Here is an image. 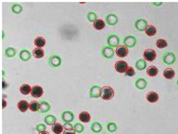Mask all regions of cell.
Segmentation results:
<instances>
[{
  "instance_id": "obj_47",
  "label": "cell",
  "mask_w": 178,
  "mask_h": 134,
  "mask_svg": "<svg viewBox=\"0 0 178 134\" xmlns=\"http://www.w3.org/2000/svg\"><path fill=\"white\" fill-rule=\"evenodd\" d=\"M4 36H5V35H4V32L2 31V39H4Z\"/></svg>"
},
{
  "instance_id": "obj_39",
  "label": "cell",
  "mask_w": 178,
  "mask_h": 134,
  "mask_svg": "<svg viewBox=\"0 0 178 134\" xmlns=\"http://www.w3.org/2000/svg\"><path fill=\"white\" fill-rule=\"evenodd\" d=\"M127 77H131V76H134L136 75V70H134V68L131 67V66H128V68H127V70L125 71L124 73Z\"/></svg>"
},
{
  "instance_id": "obj_1",
  "label": "cell",
  "mask_w": 178,
  "mask_h": 134,
  "mask_svg": "<svg viewBox=\"0 0 178 134\" xmlns=\"http://www.w3.org/2000/svg\"><path fill=\"white\" fill-rule=\"evenodd\" d=\"M115 96V90L109 85L102 86V92H101V97L104 101H110Z\"/></svg>"
},
{
  "instance_id": "obj_5",
  "label": "cell",
  "mask_w": 178,
  "mask_h": 134,
  "mask_svg": "<svg viewBox=\"0 0 178 134\" xmlns=\"http://www.w3.org/2000/svg\"><path fill=\"white\" fill-rule=\"evenodd\" d=\"M101 55L105 59H112L115 55V50L109 46H104L101 50Z\"/></svg>"
},
{
  "instance_id": "obj_18",
  "label": "cell",
  "mask_w": 178,
  "mask_h": 134,
  "mask_svg": "<svg viewBox=\"0 0 178 134\" xmlns=\"http://www.w3.org/2000/svg\"><path fill=\"white\" fill-rule=\"evenodd\" d=\"M17 109L21 112V113H25L28 110H30V103L25 100H20L17 103Z\"/></svg>"
},
{
  "instance_id": "obj_24",
  "label": "cell",
  "mask_w": 178,
  "mask_h": 134,
  "mask_svg": "<svg viewBox=\"0 0 178 134\" xmlns=\"http://www.w3.org/2000/svg\"><path fill=\"white\" fill-rule=\"evenodd\" d=\"M163 76L166 79H173V77L175 76V71L171 67H167L163 71Z\"/></svg>"
},
{
  "instance_id": "obj_42",
  "label": "cell",
  "mask_w": 178,
  "mask_h": 134,
  "mask_svg": "<svg viewBox=\"0 0 178 134\" xmlns=\"http://www.w3.org/2000/svg\"><path fill=\"white\" fill-rule=\"evenodd\" d=\"M8 83H7V82H5V80H4V79H2V89H7V88H8Z\"/></svg>"
},
{
  "instance_id": "obj_10",
  "label": "cell",
  "mask_w": 178,
  "mask_h": 134,
  "mask_svg": "<svg viewBox=\"0 0 178 134\" xmlns=\"http://www.w3.org/2000/svg\"><path fill=\"white\" fill-rule=\"evenodd\" d=\"M102 88L99 85H92L89 90V96L91 99H98L101 97Z\"/></svg>"
},
{
  "instance_id": "obj_45",
  "label": "cell",
  "mask_w": 178,
  "mask_h": 134,
  "mask_svg": "<svg viewBox=\"0 0 178 134\" xmlns=\"http://www.w3.org/2000/svg\"><path fill=\"white\" fill-rule=\"evenodd\" d=\"M5 107H6V101L2 100V109H4Z\"/></svg>"
},
{
  "instance_id": "obj_34",
  "label": "cell",
  "mask_w": 178,
  "mask_h": 134,
  "mask_svg": "<svg viewBox=\"0 0 178 134\" xmlns=\"http://www.w3.org/2000/svg\"><path fill=\"white\" fill-rule=\"evenodd\" d=\"M106 128H107V131L110 132V133H114L117 131V124L115 122H108L107 125H106Z\"/></svg>"
},
{
  "instance_id": "obj_27",
  "label": "cell",
  "mask_w": 178,
  "mask_h": 134,
  "mask_svg": "<svg viewBox=\"0 0 178 134\" xmlns=\"http://www.w3.org/2000/svg\"><path fill=\"white\" fill-rule=\"evenodd\" d=\"M51 130H52V132L55 133V134H62L63 133V130H64V127H63L62 124H60V123L56 122L55 124L52 125Z\"/></svg>"
},
{
  "instance_id": "obj_15",
  "label": "cell",
  "mask_w": 178,
  "mask_h": 134,
  "mask_svg": "<svg viewBox=\"0 0 178 134\" xmlns=\"http://www.w3.org/2000/svg\"><path fill=\"white\" fill-rule=\"evenodd\" d=\"M134 85H136V88L137 89L144 90V89H146L148 88V81H147L145 78L140 77V78L136 79V82H134Z\"/></svg>"
},
{
  "instance_id": "obj_46",
  "label": "cell",
  "mask_w": 178,
  "mask_h": 134,
  "mask_svg": "<svg viewBox=\"0 0 178 134\" xmlns=\"http://www.w3.org/2000/svg\"><path fill=\"white\" fill-rule=\"evenodd\" d=\"M38 134H50L48 131H43V132H39Z\"/></svg>"
},
{
  "instance_id": "obj_22",
  "label": "cell",
  "mask_w": 178,
  "mask_h": 134,
  "mask_svg": "<svg viewBox=\"0 0 178 134\" xmlns=\"http://www.w3.org/2000/svg\"><path fill=\"white\" fill-rule=\"evenodd\" d=\"M78 119L82 123H89L91 121V114L87 111H82L79 113Z\"/></svg>"
},
{
  "instance_id": "obj_41",
  "label": "cell",
  "mask_w": 178,
  "mask_h": 134,
  "mask_svg": "<svg viewBox=\"0 0 178 134\" xmlns=\"http://www.w3.org/2000/svg\"><path fill=\"white\" fill-rule=\"evenodd\" d=\"M63 127L65 131H73V126L70 123H64Z\"/></svg>"
},
{
  "instance_id": "obj_26",
  "label": "cell",
  "mask_w": 178,
  "mask_h": 134,
  "mask_svg": "<svg viewBox=\"0 0 178 134\" xmlns=\"http://www.w3.org/2000/svg\"><path fill=\"white\" fill-rule=\"evenodd\" d=\"M33 57H35L36 59H41L45 56V51L43 50V48H35L32 51Z\"/></svg>"
},
{
  "instance_id": "obj_23",
  "label": "cell",
  "mask_w": 178,
  "mask_h": 134,
  "mask_svg": "<svg viewBox=\"0 0 178 134\" xmlns=\"http://www.w3.org/2000/svg\"><path fill=\"white\" fill-rule=\"evenodd\" d=\"M147 74L149 75V76H151V77H155V76H157L158 73H159V69H158V67L157 66H154V65H151V66H148L147 67Z\"/></svg>"
},
{
  "instance_id": "obj_31",
  "label": "cell",
  "mask_w": 178,
  "mask_h": 134,
  "mask_svg": "<svg viewBox=\"0 0 178 134\" xmlns=\"http://www.w3.org/2000/svg\"><path fill=\"white\" fill-rule=\"evenodd\" d=\"M145 32H146V35L148 36V37H154V36L157 34V28H156L155 26H151V24H149V27L146 28Z\"/></svg>"
},
{
  "instance_id": "obj_16",
  "label": "cell",
  "mask_w": 178,
  "mask_h": 134,
  "mask_svg": "<svg viewBox=\"0 0 178 134\" xmlns=\"http://www.w3.org/2000/svg\"><path fill=\"white\" fill-rule=\"evenodd\" d=\"M146 99H147V101H148L149 103L155 104V103H157L158 101H159V95L156 92H154V90H151V92H149L147 93Z\"/></svg>"
},
{
  "instance_id": "obj_20",
  "label": "cell",
  "mask_w": 178,
  "mask_h": 134,
  "mask_svg": "<svg viewBox=\"0 0 178 134\" xmlns=\"http://www.w3.org/2000/svg\"><path fill=\"white\" fill-rule=\"evenodd\" d=\"M91 130H92L93 133L95 134H99L101 133L102 131H103V126H102V124L100 122H93L92 125H91Z\"/></svg>"
},
{
  "instance_id": "obj_36",
  "label": "cell",
  "mask_w": 178,
  "mask_h": 134,
  "mask_svg": "<svg viewBox=\"0 0 178 134\" xmlns=\"http://www.w3.org/2000/svg\"><path fill=\"white\" fill-rule=\"evenodd\" d=\"M30 111L31 112H39L40 111V103L37 101H32L30 103Z\"/></svg>"
},
{
  "instance_id": "obj_32",
  "label": "cell",
  "mask_w": 178,
  "mask_h": 134,
  "mask_svg": "<svg viewBox=\"0 0 178 134\" xmlns=\"http://www.w3.org/2000/svg\"><path fill=\"white\" fill-rule=\"evenodd\" d=\"M93 27L97 31H101L105 28V21L101 19H98L95 23H93Z\"/></svg>"
},
{
  "instance_id": "obj_6",
  "label": "cell",
  "mask_w": 178,
  "mask_h": 134,
  "mask_svg": "<svg viewBox=\"0 0 178 134\" xmlns=\"http://www.w3.org/2000/svg\"><path fill=\"white\" fill-rule=\"evenodd\" d=\"M143 56H144V59L146 61H150V62H153V61L156 60L157 58V52L155 51L154 49H146L143 53Z\"/></svg>"
},
{
  "instance_id": "obj_3",
  "label": "cell",
  "mask_w": 178,
  "mask_h": 134,
  "mask_svg": "<svg viewBox=\"0 0 178 134\" xmlns=\"http://www.w3.org/2000/svg\"><path fill=\"white\" fill-rule=\"evenodd\" d=\"M107 46L111 47V48H117L120 45V38L115 34H110L107 37Z\"/></svg>"
},
{
  "instance_id": "obj_25",
  "label": "cell",
  "mask_w": 178,
  "mask_h": 134,
  "mask_svg": "<svg viewBox=\"0 0 178 134\" xmlns=\"http://www.w3.org/2000/svg\"><path fill=\"white\" fill-rule=\"evenodd\" d=\"M34 44L36 46V48H43V47L46 45V40L44 37H42V36H38V37H36L34 40Z\"/></svg>"
},
{
  "instance_id": "obj_11",
  "label": "cell",
  "mask_w": 178,
  "mask_h": 134,
  "mask_svg": "<svg viewBox=\"0 0 178 134\" xmlns=\"http://www.w3.org/2000/svg\"><path fill=\"white\" fill-rule=\"evenodd\" d=\"M128 48L125 47L124 45H119L117 48L115 49V55L118 56L119 58H124L128 55Z\"/></svg>"
},
{
  "instance_id": "obj_33",
  "label": "cell",
  "mask_w": 178,
  "mask_h": 134,
  "mask_svg": "<svg viewBox=\"0 0 178 134\" xmlns=\"http://www.w3.org/2000/svg\"><path fill=\"white\" fill-rule=\"evenodd\" d=\"M16 50L14 49L13 47H8L4 51V56L7 58H12L16 56Z\"/></svg>"
},
{
  "instance_id": "obj_12",
  "label": "cell",
  "mask_w": 178,
  "mask_h": 134,
  "mask_svg": "<svg viewBox=\"0 0 178 134\" xmlns=\"http://www.w3.org/2000/svg\"><path fill=\"white\" fill-rule=\"evenodd\" d=\"M61 119L64 123H71L74 120V114L71 111L66 110L63 113H61Z\"/></svg>"
},
{
  "instance_id": "obj_28",
  "label": "cell",
  "mask_w": 178,
  "mask_h": 134,
  "mask_svg": "<svg viewBox=\"0 0 178 134\" xmlns=\"http://www.w3.org/2000/svg\"><path fill=\"white\" fill-rule=\"evenodd\" d=\"M44 122H45L46 125L52 126V125H54L57 122V120H56V117L54 115L48 114V115H46L45 117H44Z\"/></svg>"
},
{
  "instance_id": "obj_40",
  "label": "cell",
  "mask_w": 178,
  "mask_h": 134,
  "mask_svg": "<svg viewBox=\"0 0 178 134\" xmlns=\"http://www.w3.org/2000/svg\"><path fill=\"white\" fill-rule=\"evenodd\" d=\"M47 126H46V124L44 123H40V124H38V125H36V130L38 131V133L39 132H43V131H47Z\"/></svg>"
},
{
  "instance_id": "obj_44",
  "label": "cell",
  "mask_w": 178,
  "mask_h": 134,
  "mask_svg": "<svg viewBox=\"0 0 178 134\" xmlns=\"http://www.w3.org/2000/svg\"><path fill=\"white\" fill-rule=\"evenodd\" d=\"M62 134H76L74 131H64Z\"/></svg>"
},
{
  "instance_id": "obj_7",
  "label": "cell",
  "mask_w": 178,
  "mask_h": 134,
  "mask_svg": "<svg viewBox=\"0 0 178 134\" xmlns=\"http://www.w3.org/2000/svg\"><path fill=\"white\" fill-rule=\"evenodd\" d=\"M127 68H128V64H127V62L124 60H119L115 62L114 69L116 72H118V73H125Z\"/></svg>"
},
{
  "instance_id": "obj_19",
  "label": "cell",
  "mask_w": 178,
  "mask_h": 134,
  "mask_svg": "<svg viewBox=\"0 0 178 134\" xmlns=\"http://www.w3.org/2000/svg\"><path fill=\"white\" fill-rule=\"evenodd\" d=\"M51 110V105L46 102V101H41L40 102V113L41 114H46Z\"/></svg>"
},
{
  "instance_id": "obj_14",
  "label": "cell",
  "mask_w": 178,
  "mask_h": 134,
  "mask_svg": "<svg viewBox=\"0 0 178 134\" xmlns=\"http://www.w3.org/2000/svg\"><path fill=\"white\" fill-rule=\"evenodd\" d=\"M33 56V54L29 51V50L27 49H23V50H20V52L19 53V57H20V59L21 61H24V62H27V61H29L32 58Z\"/></svg>"
},
{
  "instance_id": "obj_17",
  "label": "cell",
  "mask_w": 178,
  "mask_h": 134,
  "mask_svg": "<svg viewBox=\"0 0 178 134\" xmlns=\"http://www.w3.org/2000/svg\"><path fill=\"white\" fill-rule=\"evenodd\" d=\"M105 21H106V24H108V26H116L118 23V16L116 15V14H113V13H110L108 14V15L106 16V19H105Z\"/></svg>"
},
{
  "instance_id": "obj_30",
  "label": "cell",
  "mask_w": 178,
  "mask_h": 134,
  "mask_svg": "<svg viewBox=\"0 0 178 134\" xmlns=\"http://www.w3.org/2000/svg\"><path fill=\"white\" fill-rule=\"evenodd\" d=\"M23 6L20 3H13L10 6V10H11V12L14 13V14H20L21 11H23Z\"/></svg>"
},
{
  "instance_id": "obj_8",
  "label": "cell",
  "mask_w": 178,
  "mask_h": 134,
  "mask_svg": "<svg viewBox=\"0 0 178 134\" xmlns=\"http://www.w3.org/2000/svg\"><path fill=\"white\" fill-rule=\"evenodd\" d=\"M122 43H123V45L127 47L128 49L134 48L137 43V40L134 36H126V37H124V39L122 40Z\"/></svg>"
},
{
  "instance_id": "obj_21",
  "label": "cell",
  "mask_w": 178,
  "mask_h": 134,
  "mask_svg": "<svg viewBox=\"0 0 178 134\" xmlns=\"http://www.w3.org/2000/svg\"><path fill=\"white\" fill-rule=\"evenodd\" d=\"M20 93L21 95L24 96H28V95H31L32 93V86L28 83H24L20 86Z\"/></svg>"
},
{
  "instance_id": "obj_9",
  "label": "cell",
  "mask_w": 178,
  "mask_h": 134,
  "mask_svg": "<svg viewBox=\"0 0 178 134\" xmlns=\"http://www.w3.org/2000/svg\"><path fill=\"white\" fill-rule=\"evenodd\" d=\"M148 27H149V23L148 20L145 19H139L134 21V28L139 32H145Z\"/></svg>"
},
{
  "instance_id": "obj_4",
  "label": "cell",
  "mask_w": 178,
  "mask_h": 134,
  "mask_svg": "<svg viewBox=\"0 0 178 134\" xmlns=\"http://www.w3.org/2000/svg\"><path fill=\"white\" fill-rule=\"evenodd\" d=\"M162 61L163 63L166 64V65H173L174 63L176 62V56L175 54H174L173 52H166L163 54L162 56Z\"/></svg>"
},
{
  "instance_id": "obj_37",
  "label": "cell",
  "mask_w": 178,
  "mask_h": 134,
  "mask_svg": "<svg viewBox=\"0 0 178 134\" xmlns=\"http://www.w3.org/2000/svg\"><path fill=\"white\" fill-rule=\"evenodd\" d=\"M73 131L75 133H82L83 131H85V126H83L81 122L75 123V124L73 125Z\"/></svg>"
},
{
  "instance_id": "obj_13",
  "label": "cell",
  "mask_w": 178,
  "mask_h": 134,
  "mask_svg": "<svg viewBox=\"0 0 178 134\" xmlns=\"http://www.w3.org/2000/svg\"><path fill=\"white\" fill-rule=\"evenodd\" d=\"M43 93H44V89L41 85H34L32 86V93L31 95L33 97H35V99H38V97H41L43 96Z\"/></svg>"
},
{
  "instance_id": "obj_35",
  "label": "cell",
  "mask_w": 178,
  "mask_h": 134,
  "mask_svg": "<svg viewBox=\"0 0 178 134\" xmlns=\"http://www.w3.org/2000/svg\"><path fill=\"white\" fill-rule=\"evenodd\" d=\"M167 46H168V43L165 39H158L156 41V47L159 49H165Z\"/></svg>"
},
{
  "instance_id": "obj_2",
  "label": "cell",
  "mask_w": 178,
  "mask_h": 134,
  "mask_svg": "<svg viewBox=\"0 0 178 134\" xmlns=\"http://www.w3.org/2000/svg\"><path fill=\"white\" fill-rule=\"evenodd\" d=\"M48 64L50 67L52 68H58L61 66L62 64V59L59 55H56V54H53L48 58Z\"/></svg>"
},
{
  "instance_id": "obj_29",
  "label": "cell",
  "mask_w": 178,
  "mask_h": 134,
  "mask_svg": "<svg viewBox=\"0 0 178 134\" xmlns=\"http://www.w3.org/2000/svg\"><path fill=\"white\" fill-rule=\"evenodd\" d=\"M147 61L144 59H139L136 62V68L137 70H140V71H141V70H145V69H147Z\"/></svg>"
},
{
  "instance_id": "obj_48",
  "label": "cell",
  "mask_w": 178,
  "mask_h": 134,
  "mask_svg": "<svg viewBox=\"0 0 178 134\" xmlns=\"http://www.w3.org/2000/svg\"><path fill=\"white\" fill-rule=\"evenodd\" d=\"M177 86H178V80H177Z\"/></svg>"
},
{
  "instance_id": "obj_38",
  "label": "cell",
  "mask_w": 178,
  "mask_h": 134,
  "mask_svg": "<svg viewBox=\"0 0 178 134\" xmlns=\"http://www.w3.org/2000/svg\"><path fill=\"white\" fill-rule=\"evenodd\" d=\"M87 19L90 21V23H95V21L98 19V16H97V13L94 12V11H90L87 14Z\"/></svg>"
},
{
  "instance_id": "obj_43",
  "label": "cell",
  "mask_w": 178,
  "mask_h": 134,
  "mask_svg": "<svg viewBox=\"0 0 178 134\" xmlns=\"http://www.w3.org/2000/svg\"><path fill=\"white\" fill-rule=\"evenodd\" d=\"M152 4L154 5V6H160V5L163 4V2H162V1H160V2H154V1H153Z\"/></svg>"
}]
</instances>
